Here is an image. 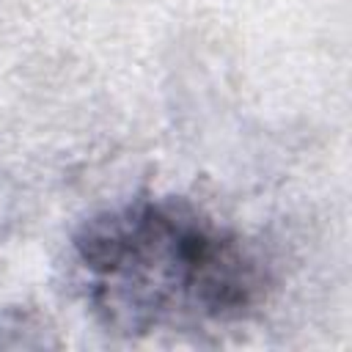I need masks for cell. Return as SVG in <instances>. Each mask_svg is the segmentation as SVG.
Here are the masks:
<instances>
[{
  "label": "cell",
  "instance_id": "6da1fadb",
  "mask_svg": "<svg viewBox=\"0 0 352 352\" xmlns=\"http://www.w3.org/2000/svg\"><path fill=\"white\" fill-rule=\"evenodd\" d=\"M69 264L91 316L121 336L242 322L270 283L242 234L179 195L129 198L91 214L72 236Z\"/></svg>",
  "mask_w": 352,
  "mask_h": 352
}]
</instances>
